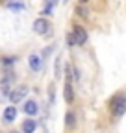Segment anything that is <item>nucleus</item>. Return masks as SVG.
<instances>
[{"instance_id":"obj_1","label":"nucleus","mask_w":126,"mask_h":133,"mask_svg":"<svg viewBox=\"0 0 126 133\" xmlns=\"http://www.w3.org/2000/svg\"><path fill=\"white\" fill-rule=\"evenodd\" d=\"M109 107H111V113L115 118H119V116H122L126 113V98H113L111 104H109Z\"/></svg>"},{"instance_id":"obj_2","label":"nucleus","mask_w":126,"mask_h":133,"mask_svg":"<svg viewBox=\"0 0 126 133\" xmlns=\"http://www.w3.org/2000/svg\"><path fill=\"white\" fill-rule=\"evenodd\" d=\"M26 94H28V87H26V85H21V87H17V89H13L11 94H9L11 104H19L21 100H24Z\"/></svg>"},{"instance_id":"obj_3","label":"nucleus","mask_w":126,"mask_h":133,"mask_svg":"<svg viewBox=\"0 0 126 133\" xmlns=\"http://www.w3.org/2000/svg\"><path fill=\"white\" fill-rule=\"evenodd\" d=\"M72 37H74V44H85L87 43V33L82 26H76L72 31Z\"/></svg>"},{"instance_id":"obj_4","label":"nucleus","mask_w":126,"mask_h":133,"mask_svg":"<svg viewBox=\"0 0 126 133\" xmlns=\"http://www.w3.org/2000/svg\"><path fill=\"white\" fill-rule=\"evenodd\" d=\"M48 28H50V24H48V21H45V19H37L34 22V31L39 33V35H45V33L48 31Z\"/></svg>"},{"instance_id":"obj_5","label":"nucleus","mask_w":126,"mask_h":133,"mask_svg":"<svg viewBox=\"0 0 126 133\" xmlns=\"http://www.w3.org/2000/svg\"><path fill=\"white\" fill-rule=\"evenodd\" d=\"M63 96H65V102L67 104H72L74 102V89H72V85H71V79L67 78V81H65V87H63Z\"/></svg>"},{"instance_id":"obj_6","label":"nucleus","mask_w":126,"mask_h":133,"mask_svg":"<svg viewBox=\"0 0 126 133\" xmlns=\"http://www.w3.org/2000/svg\"><path fill=\"white\" fill-rule=\"evenodd\" d=\"M37 111H39V107H37V102H35V100H28V102L24 104V113H26V115L34 116Z\"/></svg>"},{"instance_id":"obj_7","label":"nucleus","mask_w":126,"mask_h":133,"mask_svg":"<svg viewBox=\"0 0 126 133\" xmlns=\"http://www.w3.org/2000/svg\"><path fill=\"white\" fill-rule=\"evenodd\" d=\"M28 65H30L32 70H41V57L35 56V54H32V56L28 57Z\"/></svg>"},{"instance_id":"obj_8","label":"nucleus","mask_w":126,"mask_h":133,"mask_svg":"<svg viewBox=\"0 0 126 133\" xmlns=\"http://www.w3.org/2000/svg\"><path fill=\"white\" fill-rule=\"evenodd\" d=\"M15 118H17V109H15L13 105L6 107V109H4V120H6V122H13Z\"/></svg>"},{"instance_id":"obj_9","label":"nucleus","mask_w":126,"mask_h":133,"mask_svg":"<svg viewBox=\"0 0 126 133\" xmlns=\"http://www.w3.org/2000/svg\"><path fill=\"white\" fill-rule=\"evenodd\" d=\"M35 128H37V124H35L34 118H28V120L22 122V133H34Z\"/></svg>"},{"instance_id":"obj_10","label":"nucleus","mask_w":126,"mask_h":133,"mask_svg":"<svg viewBox=\"0 0 126 133\" xmlns=\"http://www.w3.org/2000/svg\"><path fill=\"white\" fill-rule=\"evenodd\" d=\"M61 59H63V56H58L56 57V70H54V76H56V79H61Z\"/></svg>"},{"instance_id":"obj_11","label":"nucleus","mask_w":126,"mask_h":133,"mask_svg":"<svg viewBox=\"0 0 126 133\" xmlns=\"http://www.w3.org/2000/svg\"><path fill=\"white\" fill-rule=\"evenodd\" d=\"M65 122H67L69 128H74V126H76V115H74L72 111H69V113L65 115Z\"/></svg>"},{"instance_id":"obj_12","label":"nucleus","mask_w":126,"mask_h":133,"mask_svg":"<svg viewBox=\"0 0 126 133\" xmlns=\"http://www.w3.org/2000/svg\"><path fill=\"white\" fill-rule=\"evenodd\" d=\"M15 63V57L13 56H8V57H2V59H0V66H4V69H6V66H11Z\"/></svg>"},{"instance_id":"obj_13","label":"nucleus","mask_w":126,"mask_h":133,"mask_svg":"<svg viewBox=\"0 0 126 133\" xmlns=\"http://www.w3.org/2000/svg\"><path fill=\"white\" fill-rule=\"evenodd\" d=\"M0 92H2V96H9V94H11L9 83H2V87H0Z\"/></svg>"},{"instance_id":"obj_14","label":"nucleus","mask_w":126,"mask_h":133,"mask_svg":"<svg viewBox=\"0 0 126 133\" xmlns=\"http://www.w3.org/2000/svg\"><path fill=\"white\" fill-rule=\"evenodd\" d=\"M9 8H11V9H15V11H21V9H24V6H22L21 2H11V4H9Z\"/></svg>"},{"instance_id":"obj_15","label":"nucleus","mask_w":126,"mask_h":133,"mask_svg":"<svg viewBox=\"0 0 126 133\" xmlns=\"http://www.w3.org/2000/svg\"><path fill=\"white\" fill-rule=\"evenodd\" d=\"M76 13L80 15V17H87V9L85 8H76Z\"/></svg>"},{"instance_id":"obj_16","label":"nucleus","mask_w":126,"mask_h":133,"mask_svg":"<svg viewBox=\"0 0 126 133\" xmlns=\"http://www.w3.org/2000/svg\"><path fill=\"white\" fill-rule=\"evenodd\" d=\"M67 43H69V46H74V37L72 35H67Z\"/></svg>"},{"instance_id":"obj_17","label":"nucleus","mask_w":126,"mask_h":133,"mask_svg":"<svg viewBox=\"0 0 126 133\" xmlns=\"http://www.w3.org/2000/svg\"><path fill=\"white\" fill-rule=\"evenodd\" d=\"M4 2H9V0H2V4H4Z\"/></svg>"},{"instance_id":"obj_18","label":"nucleus","mask_w":126,"mask_h":133,"mask_svg":"<svg viewBox=\"0 0 126 133\" xmlns=\"http://www.w3.org/2000/svg\"><path fill=\"white\" fill-rule=\"evenodd\" d=\"M56 2H58V0H52V4H56Z\"/></svg>"},{"instance_id":"obj_19","label":"nucleus","mask_w":126,"mask_h":133,"mask_svg":"<svg viewBox=\"0 0 126 133\" xmlns=\"http://www.w3.org/2000/svg\"><path fill=\"white\" fill-rule=\"evenodd\" d=\"M11 133H19V131H11Z\"/></svg>"},{"instance_id":"obj_20","label":"nucleus","mask_w":126,"mask_h":133,"mask_svg":"<svg viewBox=\"0 0 126 133\" xmlns=\"http://www.w3.org/2000/svg\"><path fill=\"white\" fill-rule=\"evenodd\" d=\"M84 2H85V0H84Z\"/></svg>"}]
</instances>
